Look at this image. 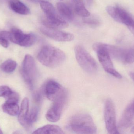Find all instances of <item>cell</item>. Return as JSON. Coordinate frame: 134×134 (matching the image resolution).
Listing matches in <instances>:
<instances>
[{
  "mask_svg": "<svg viewBox=\"0 0 134 134\" xmlns=\"http://www.w3.org/2000/svg\"><path fill=\"white\" fill-rule=\"evenodd\" d=\"M67 128L76 134H96L97 132V127L92 117L85 113L72 116L68 122Z\"/></svg>",
  "mask_w": 134,
  "mask_h": 134,
  "instance_id": "1",
  "label": "cell"
},
{
  "mask_svg": "<svg viewBox=\"0 0 134 134\" xmlns=\"http://www.w3.org/2000/svg\"><path fill=\"white\" fill-rule=\"evenodd\" d=\"M39 62L47 67H56L63 63L66 60V56L60 49L50 45L42 47L37 55Z\"/></svg>",
  "mask_w": 134,
  "mask_h": 134,
  "instance_id": "2",
  "label": "cell"
},
{
  "mask_svg": "<svg viewBox=\"0 0 134 134\" xmlns=\"http://www.w3.org/2000/svg\"><path fill=\"white\" fill-rule=\"evenodd\" d=\"M74 50L76 61L84 71L90 74L97 72L98 66L96 61L83 46L76 45Z\"/></svg>",
  "mask_w": 134,
  "mask_h": 134,
  "instance_id": "3",
  "label": "cell"
},
{
  "mask_svg": "<svg viewBox=\"0 0 134 134\" xmlns=\"http://www.w3.org/2000/svg\"><path fill=\"white\" fill-rule=\"evenodd\" d=\"M93 48L97 53L99 62L105 72L115 78H122V75L115 69L111 57L104 47L103 43L100 42L94 43Z\"/></svg>",
  "mask_w": 134,
  "mask_h": 134,
  "instance_id": "4",
  "label": "cell"
},
{
  "mask_svg": "<svg viewBox=\"0 0 134 134\" xmlns=\"http://www.w3.org/2000/svg\"><path fill=\"white\" fill-rule=\"evenodd\" d=\"M21 74L26 84L30 89L34 87L37 76V70L34 59L30 54L24 57L22 63Z\"/></svg>",
  "mask_w": 134,
  "mask_h": 134,
  "instance_id": "5",
  "label": "cell"
},
{
  "mask_svg": "<svg viewBox=\"0 0 134 134\" xmlns=\"http://www.w3.org/2000/svg\"><path fill=\"white\" fill-rule=\"evenodd\" d=\"M103 44L111 58L125 63L131 64L134 63L133 49H124L108 44Z\"/></svg>",
  "mask_w": 134,
  "mask_h": 134,
  "instance_id": "6",
  "label": "cell"
},
{
  "mask_svg": "<svg viewBox=\"0 0 134 134\" xmlns=\"http://www.w3.org/2000/svg\"><path fill=\"white\" fill-rule=\"evenodd\" d=\"M68 100V93L65 90L63 93L54 101L46 115L47 120L52 122L60 119Z\"/></svg>",
  "mask_w": 134,
  "mask_h": 134,
  "instance_id": "7",
  "label": "cell"
},
{
  "mask_svg": "<svg viewBox=\"0 0 134 134\" xmlns=\"http://www.w3.org/2000/svg\"><path fill=\"white\" fill-rule=\"evenodd\" d=\"M106 10L115 20L126 25L134 35V19L126 10L116 6H108Z\"/></svg>",
  "mask_w": 134,
  "mask_h": 134,
  "instance_id": "8",
  "label": "cell"
},
{
  "mask_svg": "<svg viewBox=\"0 0 134 134\" xmlns=\"http://www.w3.org/2000/svg\"><path fill=\"white\" fill-rule=\"evenodd\" d=\"M37 40V36L34 33L24 34L16 27L12 28L10 31L9 40L23 47H30L35 44Z\"/></svg>",
  "mask_w": 134,
  "mask_h": 134,
  "instance_id": "9",
  "label": "cell"
},
{
  "mask_svg": "<svg viewBox=\"0 0 134 134\" xmlns=\"http://www.w3.org/2000/svg\"><path fill=\"white\" fill-rule=\"evenodd\" d=\"M105 122L109 134L119 133L116 124L115 109L113 101L110 98L107 99L104 108Z\"/></svg>",
  "mask_w": 134,
  "mask_h": 134,
  "instance_id": "10",
  "label": "cell"
},
{
  "mask_svg": "<svg viewBox=\"0 0 134 134\" xmlns=\"http://www.w3.org/2000/svg\"><path fill=\"white\" fill-rule=\"evenodd\" d=\"M40 31L48 37L58 41H71L74 39V35L72 34L64 32L57 29L45 27L41 28Z\"/></svg>",
  "mask_w": 134,
  "mask_h": 134,
  "instance_id": "11",
  "label": "cell"
},
{
  "mask_svg": "<svg viewBox=\"0 0 134 134\" xmlns=\"http://www.w3.org/2000/svg\"><path fill=\"white\" fill-rule=\"evenodd\" d=\"M65 89L56 81L53 80L48 81L44 87V93L48 99L54 101L59 97Z\"/></svg>",
  "mask_w": 134,
  "mask_h": 134,
  "instance_id": "12",
  "label": "cell"
},
{
  "mask_svg": "<svg viewBox=\"0 0 134 134\" xmlns=\"http://www.w3.org/2000/svg\"><path fill=\"white\" fill-rule=\"evenodd\" d=\"M134 120V101L130 104L124 111L118 124V128L124 130L128 128Z\"/></svg>",
  "mask_w": 134,
  "mask_h": 134,
  "instance_id": "13",
  "label": "cell"
},
{
  "mask_svg": "<svg viewBox=\"0 0 134 134\" xmlns=\"http://www.w3.org/2000/svg\"><path fill=\"white\" fill-rule=\"evenodd\" d=\"M41 8L45 14L44 17L46 20L50 23H56L62 19L60 17L52 4L47 1H43L40 3Z\"/></svg>",
  "mask_w": 134,
  "mask_h": 134,
  "instance_id": "14",
  "label": "cell"
},
{
  "mask_svg": "<svg viewBox=\"0 0 134 134\" xmlns=\"http://www.w3.org/2000/svg\"><path fill=\"white\" fill-rule=\"evenodd\" d=\"M29 112V100L27 97L24 98L21 104L20 110L18 114V121L22 126L28 129L27 124V118Z\"/></svg>",
  "mask_w": 134,
  "mask_h": 134,
  "instance_id": "15",
  "label": "cell"
},
{
  "mask_svg": "<svg viewBox=\"0 0 134 134\" xmlns=\"http://www.w3.org/2000/svg\"><path fill=\"white\" fill-rule=\"evenodd\" d=\"M9 5L14 12L22 15H28L30 13V9L20 0H9Z\"/></svg>",
  "mask_w": 134,
  "mask_h": 134,
  "instance_id": "16",
  "label": "cell"
},
{
  "mask_svg": "<svg viewBox=\"0 0 134 134\" xmlns=\"http://www.w3.org/2000/svg\"><path fill=\"white\" fill-rule=\"evenodd\" d=\"M58 12L62 17L69 21H71L74 19L73 12L70 6L62 2H59L56 4Z\"/></svg>",
  "mask_w": 134,
  "mask_h": 134,
  "instance_id": "17",
  "label": "cell"
},
{
  "mask_svg": "<svg viewBox=\"0 0 134 134\" xmlns=\"http://www.w3.org/2000/svg\"><path fill=\"white\" fill-rule=\"evenodd\" d=\"M33 133L63 134L64 132L59 126L48 124L38 128L34 131Z\"/></svg>",
  "mask_w": 134,
  "mask_h": 134,
  "instance_id": "18",
  "label": "cell"
},
{
  "mask_svg": "<svg viewBox=\"0 0 134 134\" xmlns=\"http://www.w3.org/2000/svg\"><path fill=\"white\" fill-rule=\"evenodd\" d=\"M2 108L5 113L12 116L17 115L19 111L18 103L6 101L2 105Z\"/></svg>",
  "mask_w": 134,
  "mask_h": 134,
  "instance_id": "19",
  "label": "cell"
},
{
  "mask_svg": "<svg viewBox=\"0 0 134 134\" xmlns=\"http://www.w3.org/2000/svg\"><path fill=\"white\" fill-rule=\"evenodd\" d=\"M75 2V11L77 15L83 17H87L90 16V13L86 9L82 0H76Z\"/></svg>",
  "mask_w": 134,
  "mask_h": 134,
  "instance_id": "20",
  "label": "cell"
},
{
  "mask_svg": "<svg viewBox=\"0 0 134 134\" xmlns=\"http://www.w3.org/2000/svg\"><path fill=\"white\" fill-rule=\"evenodd\" d=\"M17 65V63L15 61L11 59H8L2 63L0 68L4 72L11 73L15 70Z\"/></svg>",
  "mask_w": 134,
  "mask_h": 134,
  "instance_id": "21",
  "label": "cell"
},
{
  "mask_svg": "<svg viewBox=\"0 0 134 134\" xmlns=\"http://www.w3.org/2000/svg\"><path fill=\"white\" fill-rule=\"evenodd\" d=\"M39 109L37 106H34L29 111L27 118V124L28 129L37 121L38 117Z\"/></svg>",
  "mask_w": 134,
  "mask_h": 134,
  "instance_id": "22",
  "label": "cell"
},
{
  "mask_svg": "<svg viewBox=\"0 0 134 134\" xmlns=\"http://www.w3.org/2000/svg\"><path fill=\"white\" fill-rule=\"evenodd\" d=\"M83 22L91 27H97L100 24V21L98 18L93 16L90 17H85Z\"/></svg>",
  "mask_w": 134,
  "mask_h": 134,
  "instance_id": "23",
  "label": "cell"
},
{
  "mask_svg": "<svg viewBox=\"0 0 134 134\" xmlns=\"http://www.w3.org/2000/svg\"><path fill=\"white\" fill-rule=\"evenodd\" d=\"M6 101L8 102L18 103L19 100V96L17 93L12 91L10 94L5 98Z\"/></svg>",
  "mask_w": 134,
  "mask_h": 134,
  "instance_id": "24",
  "label": "cell"
},
{
  "mask_svg": "<svg viewBox=\"0 0 134 134\" xmlns=\"http://www.w3.org/2000/svg\"><path fill=\"white\" fill-rule=\"evenodd\" d=\"M12 92V89L9 87L7 86H0V97H3L5 98Z\"/></svg>",
  "mask_w": 134,
  "mask_h": 134,
  "instance_id": "25",
  "label": "cell"
},
{
  "mask_svg": "<svg viewBox=\"0 0 134 134\" xmlns=\"http://www.w3.org/2000/svg\"><path fill=\"white\" fill-rule=\"evenodd\" d=\"M9 40L5 38L0 37V45L5 48H7L9 46Z\"/></svg>",
  "mask_w": 134,
  "mask_h": 134,
  "instance_id": "26",
  "label": "cell"
},
{
  "mask_svg": "<svg viewBox=\"0 0 134 134\" xmlns=\"http://www.w3.org/2000/svg\"><path fill=\"white\" fill-rule=\"evenodd\" d=\"M82 1L85 5L87 7H90L92 4L93 1V0H82Z\"/></svg>",
  "mask_w": 134,
  "mask_h": 134,
  "instance_id": "27",
  "label": "cell"
},
{
  "mask_svg": "<svg viewBox=\"0 0 134 134\" xmlns=\"http://www.w3.org/2000/svg\"><path fill=\"white\" fill-rule=\"evenodd\" d=\"M27 1L34 2V3H39V2L40 3V2L42 1H46V0H27Z\"/></svg>",
  "mask_w": 134,
  "mask_h": 134,
  "instance_id": "28",
  "label": "cell"
},
{
  "mask_svg": "<svg viewBox=\"0 0 134 134\" xmlns=\"http://www.w3.org/2000/svg\"><path fill=\"white\" fill-rule=\"evenodd\" d=\"M130 76L131 78L134 81V72H130Z\"/></svg>",
  "mask_w": 134,
  "mask_h": 134,
  "instance_id": "29",
  "label": "cell"
},
{
  "mask_svg": "<svg viewBox=\"0 0 134 134\" xmlns=\"http://www.w3.org/2000/svg\"><path fill=\"white\" fill-rule=\"evenodd\" d=\"M131 133H134V126L132 127V129H131Z\"/></svg>",
  "mask_w": 134,
  "mask_h": 134,
  "instance_id": "30",
  "label": "cell"
},
{
  "mask_svg": "<svg viewBox=\"0 0 134 134\" xmlns=\"http://www.w3.org/2000/svg\"><path fill=\"white\" fill-rule=\"evenodd\" d=\"M3 133V132L1 130V128H0V134H2Z\"/></svg>",
  "mask_w": 134,
  "mask_h": 134,
  "instance_id": "31",
  "label": "cell"
},
{
  "mask_svg": "<svg viewBox=\"0 0 134 134\" xmlns=\"http://www.w3.org/2000/svg\"><path fill=\"white\" fill-rule=\"evenodd\" d=\"M72 1H74V2H75L76 1V0H72Z\"/></svg>",
  "mask_w": 134,
  "mask_h": 134,
  "instance_id": "32",
  "label": "cell"
}]
</instances>
